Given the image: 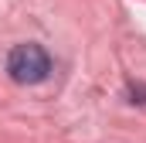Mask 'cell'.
I'll return each instance as SVG.
<instances>
[{
  "mask_svg": "<svg viewBox=\"0 0 146 143\" xmlns=\"http://www.w3.org/2000/svg\"><path fill=\"white\" fill-rule=\"evenodd\" d=\"M7 75L17 82V85H37L51 75V55L27 41V44H17L10 55H7Z\"/></svg>",
  "mask_w": 146,
  "mask_h": 143,
  "instance_id": "1",
  "label": "cell"
},
{
  "mask_svg": "<svg viewBox=\"0 0 146 143\" xmlns=\"http://www.w3.org/2000/svg\"><path fill=\"white\" fill-rule=\"evenodd\" d=\"M129 96H133L129 102H139V106H146V85H139V82H133V85H129Z\"/></svg>",
  "mask_w": 146,
  "mask_h": 143,
  "instance_id": "2",
  "label": "cell"
}]
</instances>
